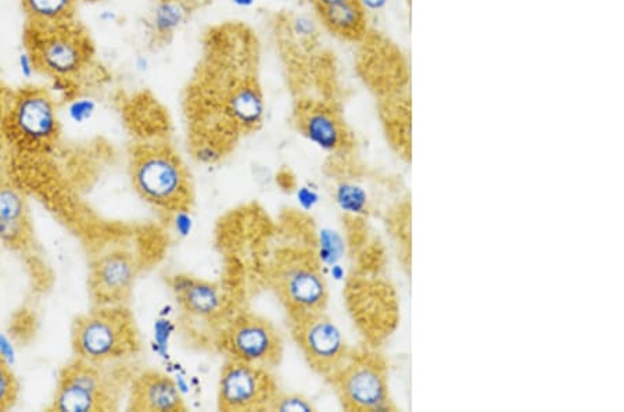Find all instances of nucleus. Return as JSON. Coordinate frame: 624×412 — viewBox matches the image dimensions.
Listing matches in <instances>:
<instances>
[{"instance_id":"7ed1b4c3","label":"nucleus","mask_w":624,"mask_h":412,"mask_svg":"<svg viewBox=\"0 0 624 412\" xmlns=\"http://www.w3.org/2000/svg\"><path fill=\"white\" fill-rule=\"evenodd\" d=\"M327 379L345 411H396L390 396L389 368L374 348L351 351Z\"/></svg>"},{"instance_id":"a878e982","label":"nucleus","mask_w":624,"mask_h":412,"mask_svg":"<svg viewBox=\"0 0 624 412\" xmlns=\"http://www.w3.org/2000/svg\"><path fill=\"white\" fill-rule=\"evenodd\" d=\"M18 69L20 76L24 78V80H31L38 71V62H36L35 56L33 52L29 48L20 52L18 56Z\"/></svg>"},{"instance_id":"2eb2a0df","label":"nucleus","mask_w":624,"mask_h":412,"mask_svg":"<svg viewBox=\"0 0 624 412\" xmlns=\"http://www.w3.org/2000/svg\"><path fill=\"white\" fill-rule=\"evenodd\" d=\"M224 111L238 131H254L265 116L264 95L254 82L239 83L225 99Z\"/></svg>"},{"instance_id":"aec40b11","label":"nucleus","mask_w":624,"mask_h":412,"mask_svg":"<svg viewBox=\"0 0 624 412\" xmlns=\"http://www.w3.org/2000/svg\"><path fill=\"white\" fill-rule=\"evenodd\" d=\"M34 27H57L70 23L77 0H21Z\"/></svg>"},{"instance_id":"393cba45","label":"nucleus","mask_w":624,"mask_h":412,"mask_svg":"<svg viewBox=\"0 0 624 412\" xmlns=\"http://www.w3.org/2000/svg\"><path fill=\"white\" fill-rule=\"evenodd\" d=\"M97 112V103L91 98H77L68 106V114L76 123H83Z\"/></svg>"},{"instance_id":"ddd939ff","label":"nucleus","mask_w":624,"mask_h":412,"mask_svg":"<svg viewBox=\"0 0 624 412\" xmlns=\"http://www.w3.org/2000/svg\"><path fill=\"white\" fill-rule=\"evenodd\" d=\"M296 125L308 142L327 153H344L353 146L342 117L325 104H304L296 113Z\"/></svg>"},{"instance_id":"0eeeda50","label":"nucleus","mask_w":624,"mask_h":412,"mask_svg":"<svg viewBox=\"0 0 624 412\" xmlns=\"http://www.w3.org/2000/svg\"><path fill=\"white\" fill-rule=\"evenodd\" d=\"M290 320L292 336L309 367L330 377L351 352L338 323L325 311L290 316Z\"/></svg>"},{"instance_id":"f257e3e1","label":"nucleus","mask_w":624,"mask_h":412,"mask_svg":"<svg viewBox=\"0 0 624 412\" xmlns=\"http://www.w3.org/2000/svg\"><path fill=\"white\" fill-rule=\"evenodd\" d=\"M71 343L77 358L99 365L133 357L140 347L134 317L123 306H98L77 318Z\"/></svg>"},{"instance_id":"9b49d317","label":"nucleus","mask_w":624,"mask_h":412,"mask_svg":"<svg viewBox=\"0 0 624 412\" xmlns=\"http://www.w3.org/2000/svg\"><path fill=\"white\" fill-rule=\"evenodd\" d=\"M10 124L21 144L30 148H44L50 145L59 133V118L54 99L42 91L21 93L15 99Z\"/></svg>"},{"instance_id":"412c9836","label":"nucleus","mask_w":624,"mask_h":412,"mask_svg":"<svg viewBox=\"0 0 624 412\" xmlns=\"http://www.w3.org/2000/svg\"><path fill=\"white\" fill-rule=\"evenodd\" d=\"M411 210L410 197H406L393 206L389 216H387V226H389L392 237L397 243L398 254L401 255L404 267L408 270L411 265Z\"/></svg>"},{"instance_id":"f03ea898","label":"nucleus","mask_w":624,"mask_h":412,"mask_svg":"<svg viewBox=\"0 0 624 412\" xmlns=\"http://www.w3.org/2000/svg\"><path fill=\"white\" fill-rule=\"evenodd\" d=\"M131 179L145 202L172 213L193 203L191 176L180 156L166 146H146L134 154Z\"/></svg>"},{"instance_id":"b1692460","label":"nucleus","mask_w":624,"mask_h":412,"mask_svg":"<svg viewBox=\"0 0 624 412\" xmlns=\"http://www.w3.org/2000/svg\"><path fill=\"white\" fill-rule=\"evenodd\" d=\"M271 411H316V407H314L311 400L304 398L302 394L280 392L271 405Z\"/></svg>"},{"instance_id":"6e6552de","label":"nucleus","mask_w":624,"mask_h":412,"mask_svg":"<svg viewBox=\"0 0 624 412\" xmlns=\"http://www.w3.org/2000/svg\"><path fill=\"white\" fill-rule=\"evenodd\" d=\"M29 49L33 52L38 69L52 78L71 80L86 69L91 45L86 35L70 23L57 27H34L29 33Z\"/></svg>"},{"instance_id":"1a4fd4ad","label":"nucleus","mask_w":624,"mask_h":412,"mask_svg":"<svg viewBox=\"0 0 624 412\" xmlns=\"http://www.w3.org/2000/svg\"><path fill=\"white\" fill-rule=\"evenodd\" d=\"M219 344L228 358L266 369L280 365L283 356L280 332L269 320L251 312L234 318L224 328Z\"/></svg>"},{"instance_id":"20e7f679","label":"nucleus","mask_w":624,"mask_h":412,"mask_svg":"<svg viewBox=\"0 0 624 412\" xmlns=\"http://www.w3.org/2000/svg\"><path fill=\"white\" fill-rule=\"evenodd\" d=\"M103 365L77 358L63 369L57 380L52 410L60 412H98L118 409L122 388L118 380L104 371Z\"/></svg>"},{"instance_id":"5701e85b","label":"nucleus","mask_w":624,"mask_h":412,"mask_svg":"<svg viewBox=\"0 0 624 412\" xmlns=\"http://www.w3.org/2000/svg\"><path fill=\"white\" fill-rule=\"evenodd\" d=\"M318 28V21L308 14H297L290 21L291 35L300 42L316 38Z\"/></svg>"},{"instance_id":"dca6fc26","label":"nucleus","mask_w":624,"mask_h":412,"mask_svg":"<svg viewBox=\"0 0 624 412\" xmlns=\"http://www.w3.org/2000/svg\"><path fill=\"white\" fill-rule=\"evenodd\" d=\"M174 289L178 301L192 314L212 317L217 314L223 306V297L217 286L189 276H177Z\"/></svg>"},{"instance_id":"6ab92c4d","label":"nucleus","mask_w":624,"mask_h":412,"mask_svg":"<svg viewBox=\"0 0 624 412\" xmlns=\"http://www.w3.org/2000/svg\"><path fill=\"white\" fill-rule=\"evenodd\" d=\"M325 27L343 38L355 39L364 34L366 14L355 0L338 4V7L318 10Z\"/></svg>"},{"instance_id":"a211bd4d","label":"nucleus","mask_w":624,"mask_h":412,"mask_svg":"<svg viewBox=\"0 0 624 412\" xmlns=\"http://www.w3.org/2000/svg\"><path fill=\"white\" fill-rule=\"evenodd\" d=\"M195 10L193 0H156L151 10L150 27L159 41H170Z\"/></svg>"},{"instance_id":"39448f33","label":"nucleus","mask_w":624,"mask_h":412,"mask_svg":"<svg viewBox=\"0 0 624 412\" xmlns=\"http://www.w3.org/2000/svg\"><path fill=\"white\" fill-rule=\"evenodd\" d=\"M272 285L290 316L327 309V279L311 252H290L281 259L272 275Z\"/></svg>"},{"instance_id":"f8f14e48","label":"nucleus","mask_w":624,"mask_h":412,"mask_svg":"<svg viewBox=\"0 0 624 412\" xmlns=\"http://www.w3.org/2000/svg\"><path fill=\"white\" fill-rule=\"evenodd\" d=\"M138 273L133 255L112 252L93 264L89 288L98 306H123L134 288Z\"/></svg>"},{"instance_id":"bb28decb","label":"nucleus","mask_w":624,"mask_h":412,"mask_svg":"<svg viewBox=\"0 0 624 412\" xmlns=\"http://www.w3.org/2000/svg\"><path fill=\"white\" fill-rule=\"evenodd\" d=\"M365 14H377L389 7L390 0H355Z\"/></svg>"},{"instance_id":"c85d7f7f","label":"nucleus","mask_w":624,"mask_h":412,"mask_svg":"<svg viewBox=\"0 0 624 412\" xmlns=\"http://www.w3.org/2000/svg\"><path fill=\"white\" fill-rule=\"evenodd\" d=\"M99 20H101L103 24H112L118 20V15L114 10H103V12L99 14Z\"/></svg>"},{"instance_id":"4468645a","label":"nucleus","mask_w":624,"mask_h":412,"mask_svg":"<svg viewBox=\"0 0 624 412\" xmlns=\"http://www.w3.org/2000/svg\"><path fill=\"white\" fill-rule=\"evenodd\" d=\"M128 409L146 412L186 411L188 405L181 390L168 375L146 371L138 375L131 385Z\"/></svg>"},{"instance_id":"4be33fe9","label":"nucleus","mask_w":624,"mask_h":412,"mask_svg":"<svg viewBox=\"0 0 624 412\" xmlns=\"http://www.w3.org/2000/svg\"><path fill=\"white\" fill-rule=\"evenodd\" d=\"M19 399V382L0 354V411L13 409Z\"/></svg>"},{"instance_id":"cd10ccee","label":"nucleus","mask_w":624,"mask_h":412,"mask_svg":"<svg viewBox=\"0 0 624 412\" xmlns=\"http://www.w3.org/2000/svg\"><path fill=\"white\" fill-rule=\"evenodd\" d=\"M345 2H351V0H313V3L316 4L318 10L338 7V4Z\"/></svg>"},{"instance_id":"7c9ffc66","label":"nucleus","mask_w":624,"mask_h":412,"mask_svg":"<svg viewBox=\"0 0 624 412\" xmlns=\"http://www.w3.org/2000/svg\"><path fill=\"white\" fill-rule=\"evenodd\" d=\"M230 2L238 9H251L257 3V0H230Z\"/></svg>"},{"instance_id":"c756f323","label":"nucleus","mask_w":624,"mask_h":412,"mask_svg":"<svg viewBox=\"0 0 624 412\" xmlns=\"http://www.w3.org/2000/svg\"><path fill=\"white\" fill-rule=\"evenodd\" d=\"M136 70L146 72L150 69V60L146 56H138L135 60Z\"/></svg>"},{"instance_id":"9d476101","label":"nucleus","mask_w":624,"mask_h":412,"mask_svg":"<svg viewBox=\"0 0 624 412\" xmlns=\"http://www.w3.org/2000/svg\"><path fill=\"white\" fill-rule=\"evenodd\" d=\"M271 369L228 358L218 384V407L227 412L271 411L280 393Z\"/></svg>"},{"instance_id":"423d86ee","label":"nucleus","mask_w":624,"mask_h":412,"mask_svg":"<svg viewBox=\"0 0 624 412\" xmlns=\"http://www.w3.org/2000/svg\"><path fill=\"white\" fill-rule=\"evenodd\" d=\"M348 301L351 316L372 346H381L397 330L400 305L389 282L370 276L350 281Z\"/></svg>"},{"instance_id":"f3484780","label":"nucleus","mask_w":624,"mask_h":412,"mask_svg":"<svg viewBox=\"0 0 624 412\" xmlns=\"http://www.w3.org/2000/svg\"><path fill=\"white\" fill-rule=\"evenodd\" d=\"M29 233L27 206L12 186H0V239L8 243L23 242Z\"/></svg>"}]
</instances>
